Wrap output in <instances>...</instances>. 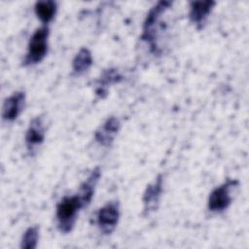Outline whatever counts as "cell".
Masks as SVG:
<instances>
[{
	"label": "cell",
	"instance_id": "obj_9",
	"mask_svg": "<svg viewBox=\"0 0 249 249\" xmlns=\"http://www.w3.org/2000/svg\"><path fill=\"white\" fill-rule=\"evenodd\" d=\"M121 128V122L116 116L108 117L94 132V140L103 147H109Z\"/></svg>",
	"mask_w": 249,
	"mask_h": 249
},
{
	"label": "cell",
	"instance_id": "obj_3",
	"mask_svg": "<svg viewBox=\"0 0 249 249\" xmlns=\"http://www.w3.org/2000/svg\"><path fill=\"white\" fill-rule=\"evenodd\" d=\"M50 28L48 25L38 27L30 36L27 52L22 60L23 66H32L40 63L48 53Z\"/></svg>",
	"mask_w": 249,
	"mask_h": 249
},
{
	"label": "cell",
	"instance_id": "obj_14",
	"mask_svg": "<svg viewBox=\"0 0 249 249\" xmlns=\"http://www.w3.org/2000/svg\"><path fill=\"white\" fill-rule=\"evenodd\" d=\"M122 79L123 77L117 68H109L104 70L99 79L96 81V94L102 97L103 94H106L107 89L110 85L119 83L122 81Z\"/></svg>",
	"mask_w": 249,
	"mask_h": 249
},
{
	"label": "cell",
	"instance_id": "obj_15",
	"mask_svg": "<svg viewBox=\"0 0 249 249\" xmlns=\"http://www.w3.org/2000/svg\"><path fill=\"white\" fill-rule=\"evenodd\" d=\"M40 228L39 226H31L27 228L20 239V248L22 249H35L38 245Z\"/></svg>",
	"mask_w": 249,
	"mask_h": 249
},
{
	"label": "cell",
	"instance_id": "obj_5",
	"mask_svg": "<svg viewBox=\"0 0 249 249\" xmlns=\"http://www.w3.org/2000/svg\"><path fill=\"white\" fill-rule=\"evenodd\" d=\"M120 203L117 200H111L100 207L96 212V225L103 234H111L120 220Z\"/></svg>",
	"mask_w": 249,
	"mask_h": 249
},
{
	"label": "cell",
	"instance_id": "obj_10",
	"mask_svg": "<svg viewBox=\"0 0 249 249\" xmlns=\"http://www.w3.org/2000/svg\"><path fill=\"white\" fill-rule=\"evenodd\" d=\"M215 1H191L189 2V19L194 23L198 29H201L205 24L208 17L210 16L214 6Z\"/></svg>",
	"mask_w": 249,
	"mask_h": 249
},
{
	"label": "cell",
	"instance_id": "obj_11",
	"mask_svg": "<svg viewBox=\"0 0 249 249\" xmlns=\"http://www.w3.org/2000/svg\"><path fill=\"white\" fill-rule=\"evenodd\" d=\"M100 177L101 169L99 166H96L90 171L87 179L84 182H82L79 186V189L76 194L80 197L85 208H87L90 204Z\"/></svg>",
	"mask_w": 249,
	"mask_h": 249
},
{
	"label": "cell",
	"instance_id": "obj_7",
	"mask_svg": "<svg viewBox=\"0 0 249 249\" xmlns=\"http://www.w3.org/2000/svg\"><path fill=\"white\" fill-rule=\"evenodd\" d=\"M162 191H163V175L159 174L152 183L147 185L143 193L142 202H143V210L145 214H149L158 208Z\"/></svg>",
	"mask_w": 249,
	"mask_h": 249
},
{
	"label": "cell",
	"instance_id": "obj_8",
	"mask_svg": "<svg viewBox=\"0 0 249 249\" xmlns=\"http://www.w3.org/2000/svg\"><path fill=\"white\" fill-rule=\"evenodd\" d=\"M26 100L23 90H17L6 97L2 106V119L6 122L16 121L22 112Z\"/></svg>",
	"mask_w": 249,
	"mask_h": 249
},
{
	"label": "cell",
	"instance_id": "obj_4",
	"mask_svg": "<svg viewBox=\"0 0 249 249\" xmlns=\"http://www.w3.org/2000/svg\"><path fill=\"white\" fill-rule=\"evenodd\" d=\"M239 182L236 179L228 178L222 184L215 187L207 198V209L213 213L224 212L231 204V191L237 187Z\"/></svg>",
	"mask_w": 249,
	"mask_h": 249
},
{
	"label": "cell",
	"instance_id": "obj_1",
	"mask_svg": "<svg viewBox=\"0 0 249 249\" xmlns=\"http://www.w3.org/2000/svg\"><path fill=\"white\" fill-rule=\"evenodd\" d=\"M171 1H159L147 13L142 25V34L140 39L144 41L154 54L160 53L159 46V32L161 28L160 18L165 12L172 6Z\"/></svg>",
	"mask_w": 249,
	"mask_h": 249
},
{
	"label": "cell",
	"instance_id": "obj_12",
	"mask_svg": "<svg viewBox=\"0 0 249 249\" xmlns=\"http://www.w3.org/2000/svg\"><path fill=\"white\" fill-rule=\"evenodd\" d=\"M92 63H93V58H92L91 52L88 48L82 47L78 51V53L75 54L72 60L73 75L81 76L87 73L92 66Z\"/></svg>",
	"mask_w": 249,
	"mask_h": 249
},
{
	"label": "cell",
	"instance_id": "obj_13",
	"mask_svg": "<svg viewBox=\"0 0 249 249\" xmlns=\"http://www.w3.org/2000/svg\"><path fill=\"white\" fill-rule=\"evenodd\" d=\"M36 17L42 22V25H48L54 18L57 12V3L53 0L37 1L34 4Z\"/></svg>",
	"mask_w": 249,
	"mask_h": 249
},
{
	"label": "cell",
	"instance_id": "obj_6",
	"mask_svg": "<svg viewBox=\"0 0 249 249\" xmlns=\"http://www.w3.org/2000/svg\"><path fill=\"white\" fill-rule=\"evenodd\" d=\"M46 129L42 116H36L32 118L26 128L24 135V142L26 149L30 155H33L35 151L41 146L45 140Z\"/></svg>",
	"mask_w": 249,
	"mask_h": 249
},
{
	"label": "cell",
	"instance_id": "obj_2",
	"mask_svg": "<svg viewBox=\"0 0 249 249\" xmlns=\"http://www.w3.org/2000/svg\"><path fill=\"white\" fill-rule=\"evenodd\" d=\"M84 205L77 194L64 196L56 204L55 219L56 227L61 233L71 232L75 227L79 211L84 209Z\"/></svg>",
	"mask_w": 249,
	"mask_h": 249
}]
</instances>
